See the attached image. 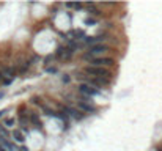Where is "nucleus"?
Listing matches in <instances>:
<instances>
[{
	"instance_id": "10",
	"label": "nucleus",
	"mask_w": 162,
	"mask_h": 151,
	"mask_svg": "<svg viewBox=\"0 0 162 151\" xmlns=\"http://www.w3.org/2000/svg\"><path fill=\"white\" fill-rule=\"evenodd\" d=\"M13 138H14L17 143H24V140H25V137H24V134H22V131H19V129H14V131H13Z\"/></svg>"
},
{
	"instance_id": "2",
	"label": "nucleus",
	"mask_w": 162,
	"mask_h": 151,
	"mask_svg": "<svg viewBox=\"0 0 162 151\" xmlns=\"http://www.w3.org/2000/svg\"><path fill=\"white\" fill-rule=\"evenodd\" d=\"M83 72L90 77H99V79L112 80V72L107 68H96V66H90V65H88V66H85V69H83Z\"/></svg>"
},
{
	"instance_id": "15",
	"label": "nucleus",
	"mask_w": 162,
	"mask_h": 151,
	"mask_svg": "<svg viewBox=\"0 0 162 151\" xmlns=\"http://www.w3.org/2000/svg\"><path fill=\"white\" fill-rule=\"evenodd\" d=\"M54 58H55V55H47L46 57V65H49L51 61H54Z\"/></svg>"
},
{
	"instance_id": "3",
	"label": "nucleus",
	"mask_w": 162,
	"mask_h": 151,
	"mask_svg": "<svg viewBox=\"0 0 162 151\" xmlns=\"http://www.w3.org/2000/svg\"><path fill=\"white\" fill-rule=\"evenodd\" d=\"M77 91H79L82 96H87V98H93V96H98L99 95L98 88L91 87V85H88V84H83V82L77 87Z\"/></svg>"
},
{
	"instance_id": "11",
	"label": "nucleus",
	"mask_w": 162,
	"mask_h": 151,
	"mask_svg": "<svg viewBox=\"0 0 162 151\" xmlns=\"http://www.w3.org/2000/svg\"><path fill=\"white\" fill-rule=\"evenodd\" d=\"M2 74L6 76L8 79H14V68H10V66L2 68Z\"/></svg>"
},
{
	"instance_id": "4",
	"label": "nucleus",
	"mask_w": 162,
	"mask_h": 151,
	"mask_svg": "<svg viewBox=\"0 0 162 151\" xmlns=\"http://www.w3.org/2000/svg\"><path fill=\"white\" fill-rule=\"evenodd\" d=\"M115 60L110 57H98L90 61V66H96V68H107V66H113Z\"/></svg>"
},
{
	"instance_id": "16",
	"label": "nucleus",
	"mask_w": 162,
	"mask_h": 151,
	"mask_svg": "<svg viewBox=\"0 0 162 151\" xmlns=\"http://www.w3.org/2000/svg\"><path fill=\"white\" fill-rule=\"evenodd\" d=\"M46 71H47V72H51V74H55V72H57V68H51V66H49V68H46Z\"/></svg>"
},
{
	"instance_id": "7",
	"label": "nucleus",
	"mask_w": 162,
	"mask_h": 151,
	"mask_svg": "<svg viewBox=\"0 0 162 151\" xmlns=\"http://www.w3.org/2000/svg\"><path fill=\"white\" fill-rule=\"evenodd\" d=\"M104 35L106 33H101V35H96V36H87L85 40H83V42H87L88 46H96V44H104Z\"/></svg>"
},
{
	"instance_id": "19",
	"label": "nucleus",
	"mask_w": 162,
	"mask_h": 151,
	"mask_svg": "<svg viewBox=\"0 0 162 151\" xmlns=\"http://www.w3.org/2000/svg\"><path fill=\"white\" fill-rule=\"evenodd\" d=\"M11 82H13V79H5L3 80V85H10Z\"/></svg>"
},
{
	"instance_id": "13",
	"label": "nucleus",
	"mask_w": 162,
	"mask_h": 151,
	"mask_svg": "<svg viewBox=\"0 0 162 151\" xmlns=\"http://www.w3.org/2000/svg\"><path fill=\"white\" fill-rule=\"evenodd\" d=\"M0 134H2V137H5V138H6V135H8V131H6V127L2 126V125H0Z\"/></svg>"
},
{
	"instance_id": "1",
	"label": "nucleus",
	"mask_w": 162,
	"mask_h": 151,
	"mask_svg": "<svg viewBox=\"0 0 162 151\" xmlns=\"http://www.w3.org/2000/svg\"><path fill=\"white\" fill-rule=\"evenodd\" d=\"M110 50V46L107 44H96V46H91L90 49L83 54V60H93V58H98V57H102V54L109 52Z\"/></svg>"
},
{
	"instance_id": "6",
	"label": "nucleus",
	"mask_w": 162,
	"mask_h": 151,
	"mask_svg": "<svg viewBox=\"0 0 162 151\" xmlns=\"http://www.w3.org/2000/svg\"><path fill=\"white\" fill-rule=\"evenodd\" d=\"M74 54V50H71L69 47H63V46H58L57 47V52H55V57H58L61 60H69Z\"/></svg>"
},
{
	"instance_id": "9",
	"label": "nucleus",
	"mask_w": 162,
	"mask_h": 151,
	"mask_svg": "<svg viewBox=\"0 0 162 151\" xmlns=\"http://www.w3.org/2000/svg\"><path fill=\"white\" fill-rule=\"evenodd\" d=\"M29 123L30 125H33L35 127H38V129H41V120H40V115L35 113V112H29Z\"/></svg>"
},
{
	"instance_id": "5",
	"label": "nucleus",
	"mask_w": 162,
	"mask_h": 151,
	"mask_svg": "<svg viewBox=\"0 0 162 151\" xmlns=\"http://www.w3.org/2000/svg\"><path fill=\"white\" fill-rule=\"evenodd\" d=\"M77 109L82 112V113H95L96 112V107L87 99H80L77 102Z\"/></svg>"
},
{
	"instance_id": "14",
	"label": "nucleus",
	"mask_w": 162,
	"mask_h": 151,
	"mask_svg": "<svg viewBox=\"0 0 162 151\" xmlns=\"http://www.w3.org/2000/svg\"><path fill=\"white\" fill-rule=\"evenodd\" d=\"M93 24H96V19H93V17L85 19V25H93Z\"/></svg>"
},
{
	"instance_id": "21",
	"label": "nucleus",
	"mask_w": 162,
	"mask_h": 151,
	"mask_svg": "<svg viewBox=\"0 0 162 151\" xmlns=\"http://www.w3.org/2000/svg\"><path fill=\"white\" fill-rule=\"evenodd\" d=\"M3 96H5V91H0V99H2Z\"/></svg>"
},
{
	"instance_id": "22",
	"label": "nucleus",
	"mask_w": 162,
	"mask_h": 151,
	"mask_svg": "<svg viewBox=\"0 0 162 151\" xmlns=\"http://www.w3.org/2000/svg\"><path fill=\"white\" fill-rule=\"evenodd\" d=\"M2 79H3V74H2V71H0V82H2Z\"/></svg>"
},
{
	"instance_id": "18",
	"label": "nucleus",
	"mask_w": 162,
	"mask_h": 151,
	"mask_svg": "<svg viewBox=\"0 0 162 151\" xmlns=\"http://www.w3.org/2000/svg\"><path fill=\"white\" fill-rule=\"evenodd\" d=\"M61 82H63V84H68V82H69V76L65 74L63 77H61Z\"/></svg>"
},
{
	"instance_id": "24",
	"label": "nucleus",
	"mask_w": 162,
	"mask_h": 151,
	"mask_svg": "<svg viewBox=\"0 0 162 151\" xmlns=\"http://www.w3.org/2000/svg\"><path fill=\"white\" fill-rule=\"evenodd\" d=\"M157 151H162V150H157Z\"/></svg>"
},
{
	"instance_id": "17",
	"label": "nucleus",
	"mask_w": 162,
	"mask_h": 151,
	"mask_svg": "<svg viewBox=\"0 0 162 151\" xmlns=\"http://www.w3.org/2000/svg\"><path fill=\"white\" fill-rule=\"evenodd\" d=\"M40 60H41V57H40V55H35V57H33V58H32V60H30V65H33V63H35V61H40Z\"/></svg>"
},
{
	"instance_id": "12",
	"label": "nucleus",
	"mask_w": 162,
	"mask_h": 151,
	"mask_svg": "<svg viewBox=\"0 0 162 151\" xmlns=\"http://www.w3.org/2000/svg\"><path fill=\"white\" fill-rule=\"evenodd\" d=\"M14 123H16V120H14V118H6L5 123H3V126H5V127H10V126H13Z\"/></svg>"
},
{
	"instance_id": "23",
	"label": "nucleus",
	"mask_w": 162,
	"mask_h": 151,
	"mask_svg": "<svg viewBox=\"0 0 162 151\" xmlns=\"http://www.w3.org/2000/svg\"><path fill=\"white\" fill-rule=\"evenodd\" d=\"M0 151H6V150H5V148H3V146H2V145H0Z\"/></svg>"
},
{
	"instance_id": "8",
	"label": "nucleus",
	"mask_w": 162,
	"mask_h": 151,
	"mask_svg": "<svg viewBox=\"0 0 162 151\" xmlns=\"http://www.w3.org/2000/svg\"><path fill=\"white\" fill-rule=\"evenodd\" d=\"M63 110L68 113V117L74 118V120H77V121H79V120H82L83 117H85V115H83L79 109H74V107H63Z\"/></svg>"
},
{
	"instance_id": "20",
	"label": "nucleus",
	"mask_w": 162,
	"mask_h": 151,
	"mask_svg": "<svg viewBox=\"0 0 162 151\" xmlns=\"http://www.w3.org/2000/svg\"><path fill=\"white\" fill-rule=\"evenodd\" d=\"M5 112H6V109H3V110H0V118H2V117H3V113H5Z\"/></svg>"
}]
</instances>
